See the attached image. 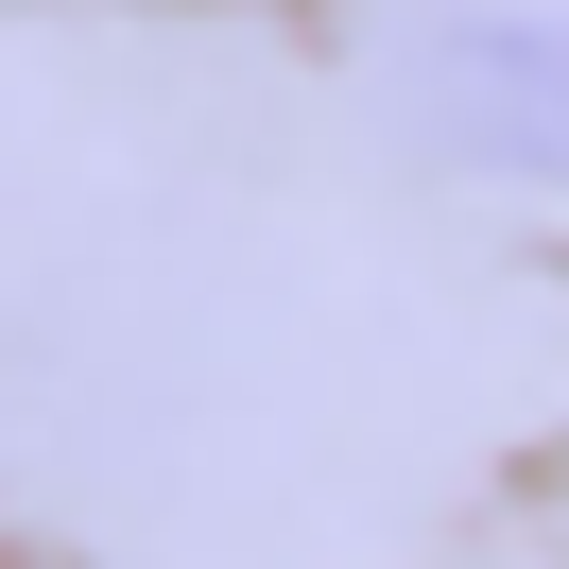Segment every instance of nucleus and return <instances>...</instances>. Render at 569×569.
<instances>
[{
	"label": "nucleus",
	"instance_id": "f257e3e1",
	"mask_svg": "<svg viewBox=\"0 0 569 569\" xmlns=\"http://www.w3.org/2000/svg\"><path fill=\"white\" fill-rule=\"evenodd\" d=\"M415 104L500 173H569V18H449L415 52Z\"/></svg>",
	"mask_w": 569,
	"mask_h": 569
}]
</instances>
